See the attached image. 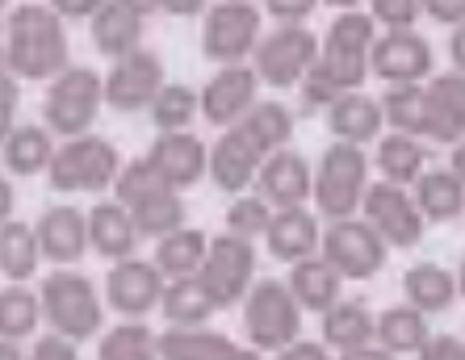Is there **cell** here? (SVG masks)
<instances>
[{"label": "cell", "instance_id": "cell-1", "mask_svg": "<svg viewBox=\"0 0 465 360\" xmlns=\"http://www.w3.org/2000/svg\"><path fill=\"white\" fill-rule=\"evenodd\" d=\"M5 55H9V76L30 80V84H51L67 72V22L54 13V5L30 0L13 5L5 17Z\"/></svg>", "mask_w": 465, "mask_h": 360}, {"label": "cell", "instance_id": "cell-2", "mask_svg": "<svg viewBox=\"0 0 465 360\" xmlns=\"http://www.w3.org/2000/svg\"><path fill=\"white\" fill-rule=\"evenodd\" d=\"M38 302H43V323L51 327V336H64L72 344L97 339L105 327V294L80 268L46 273L38 285Z\"/></svg>", "mask_w": 465, "mask_h": 360}, {"label": "cell", "instance_id": "cell-3", "mask_svg": "<svg viewBox=\"0 0 465 360\" xmlns=\"http://www.w3.org/2000/svg\"><path fill=\"white\" fill-rule=\"evenodd\" d=\"M114 201L118 206L130 209V219H134V227H139L143 239H168V235H176V230L189 227V206H184V193H176V189H168L160 180V176L152 172V164L147 160H130L126 168H122L118 185H114Z\"/></svg>", "mask_w": 465, "mask_h": 360}, {"label": "cell", "instance_id": "cell-4", "mask_svg": "<svg viewBox=\"0 0 465 360\" xmlns=\"http://www.w3.org/2000/svg\"><path fill=\"white\" fill-rule=\"evenodd\" d=\"M378 43V22L369 9H344L331 17L327 34L319 38V72H323L340 92H357L369 76V59Z\"/></svg>", "mask_w": 465, "mask_h": 360}, {"label": "cell", "instance_id": "cell-5", "mask_svg": "<svg viewBox=\"0 0 465 360\" xmlns=\"http://www.w3.org/2000/svg\"><path fill=\"white\" fill-rule=\"evenodd\" d=\"M369 193V155L365 147H348V142H327V151L314 164V209L327 222L361 219Z\"/></svg>", "mask_w": 465, "mask_h": 360}, {"label": "cell", "instance_id": "cell-6", "mask_svg": "<svg viewBox=\"0 0 465 360\" xmlns=\"http://www.w3.org/2000/svg\"><path fill=\"white\" fill-rule=\"evenodd\" d=\"M105 105V76H97L93 67L72 63L59 80L46 84L43 97V126L59 142L84 139L97 126V113Z\"/></svg>", "mask_w": 465, "mask_h": 360}, {"label": "cell", "instance_id": "cell-7", "mask_svg": "<svg viewBox=\"0 0 465 360\" xmlns=\"http://www.w3.org/2000/svg\"><path fill=\"white\" fill-rule=\"evenodd\" d=\"M243 336L256 352H285L302 339V306L293 302L290 285L277 277L252 285V294L243 297Z\"/></svg>", "mask_w": 465, "mask_h": 360}, {"label": "cell", "instance_id": "cell-8", "mask_svg": "<svg viewBox=\"0 0 465 360\" xmlns=\"http://www.w3.org/2000/svg\"><path fill=\"white\" fill-rule=\"evenodd\" d=\"M264 38V9L252 0H218L202 17V55L218 67L252 63Z\"/></svg>", "mask_w": 465, "mask_h": 360}, {"label": "cell", "instance_id": "cell-9", "mask_svg": "<svg viewBox=\"0 0 465 360\" xmlns=\"http://www.w3.org/2000/svg\"><path fill=\"white\" fill-rule=\"evenodd\" d=\"M122 168L126 164H122L118 147L93 131L84 139L59 142L46 180H51L54 193H105V189L118 185Z\"/></svg>", "mask_w": 465, "mask_h": 360}, {"label": "cell", "instance_id": "cell-10", "mask_svg": "<svg viewBox=\"0 0 465 360\" xmlns=\"http://www.w3.org/2000/svg\"><path fill=\"white\" fill-rule=\"evenodd\" d=\"M314 63H319V34L311 25H272L252 55V72L269 88H302Z\"/></svg>", "mask_w": 465, "mask_h": 360}, {"label": "cell", "instance_id": "cell-11", "mask_svg": "<svg viewBox=\"0 0 465 360\" xmlns=\"http://www.w3.org/2000/svg\"><path fill=\"white\" fill-rule=\"evenodd\" d=\"M256 264H260L256 243H243L223 230V235L210 239L206 264H202L197 281H202V289L210 294V302H214L218 310H231V306H243V297L252 294V285L260 281Z\"/></svg>", "mask_w": 465, "mask_h": 360}, {"label": "cell", "instance_id": "cell-12", "mask_svg": "<svg viewBox=\"0 0 465 360\" xmlns=\"http://www.w3.org/2000/svg\"><path fill=\"white\" fill-rule=\"evenodd\" d=\"M319 256L336 268L340 281H369V277H378L386 268L390 248L378 239V230L369 227L365 219H344L323 227Z\"/></svg>", "mask_w": 465, "mask_h": 360}, {"label": "cell", "instance_id": "cell-13", "mask_svg": "<svg viewBox=\"0 0 465 360\" xmlns=\"http://www.w3.org/2000/svg\"><path fill=\"white\" fill-rule=\"evenodd\" d=\"M163 277L152 260L143 256H130L122 264H109L105 281H101V294H105V306L114 315H122V323H143V318L160 310L163 302Z\"/></svg>", "mask_w": 465, "mask_h": 360}, {"label": "cell", "instance_id": "cell-14", "mask_svg": "<svg viewBox=\"0 0 465 360\" xmlns=\"http://www.w3.org/2000/svg\"><path fill=\"white\" fill-rule=\"evenodd\" d=\"M361 219L378 230V239L386 243V248H399V251L420 248L423 230H428V222H423L420 206H415L411 189L386 185V180L369 185L365 206H361Z\"/></svg>", "mask_w": 465, "mask_h": 360}, {"label": "cell", "instance_id": "cell-15", "mask_svg": "<svg viewBox=\"0 0 465 360\" xmlns=\"http://www.w3.org/2000/svg\"><path fill=\"white\" fill-rule=\"evenodd\" d=\"M168 84V72H163V59L155 51H134L126 59H114L105 72V105L118 113H143L152 110L155 97Z\"/></svg>", "mask_w": 465, "mask_h": 360}, {"label": "cell", "instance_id": "cell-16", "mask_svg": "<svg viewBox=\"0 0 465 360\" xmlns=\"http://www.w3.org/2000/svg\"><path fill=\"white\" fill-rule=\"evenodd\" d=\"M369 76L386 80V88L432 80V43L415 30H381L369 59Z\"/></svg>", "mask_w": 465, "mask_h": 360}, {"label": "cell", "instance_id": "cell-17", "mask_svg": "<svg viewBox=\"0 0 465 360\" xmlns=\"http://www.w3.org/2000/svg\"><path fill=\"white\" fill-rule=\"evenodd\" d=\"M256 105H260V80L252 72V63L218 67L214 76L202 84V118L210 126H218V131H235Z\"/></svg>", "mask_w": 465, "mask_h": 360}, {"label": "cell", "instance_id": "cell-18", "mask_svg": "<svg viewBox=\"0 0 465 360\" xmlns=\"http://www.w3.org/2000/svg\"><path fill=\"white\" fill-rule=\"evenodd\" d=\"M252 193H256L272 214H277V209H302L314 197V164L302 151H293V147L272 151L269 160H264V168H260Z\"/></svg>", "mask_w": 465, "mask_h": 360}, {"label": "cell", "instance_id": "cell-19", "mask_svg": "<svg viewBox=\"0 0 465 360\" xmlns=\"http://www.w3.org/2000/svg\"><path fill=\"white\" fill-rule=\"evenodd\" d=\"M264 160H269V155L260 151L256 139H252L243 126L223 131L214 142H210V180H214L223 193L243 197L252 185H256Z\"/></svg>", "mask_w": 465, "mask_h": 360}, {"label": "cell", "instance_id": "cell-20", "mask_svg": "<svg viewBox=\"0 0 465 360\" xmlns=\"http://www.w3.org/2000/svg\"><path fill=\"white\" fill-rule=\"evenodd\" d=\"M143 160L176 193L193 189L202 176H210V147L197 134H155V142L147 147Z\"/></svg>", "mask_w": 465, "mask_h": 360}, {"label": "cell", "instance_id": "cell-21", "mask_svg": "<svg viewBox=\"0 0 465 360\" xmlns=\"http://www.w3.org/2000/svg\"><path fill=\"white\" fill-rule=\"evenodd\" d=\"M423 142H465V76L444 72L423 84Z\"/></svg>", "mask_w": 465, "mask_h": 360}, {"label": "cell", "instance_id": "cell-22", "mask_svg": "<svg viewBox=\"0 0 465 360\" xmlns=\"http://www.w3.org/2000/svg\"><path fill=\"white\" fill-rule=\"evenodd\" d=\"M38 230V248L43 260H51L54 268H76L88 251V209L80 206H51L43 209V219L34 222Z\"/></svg>", "mask_w": 465, "mask_h": 360}, {"label": "cell", "instance_id": "cell-23", "mask_svg": "<svg viewBox=\"0 0 465 360\" xmlns=\"http://www.w3.org/2000/svg\"><path fill=\"white\" fill-rule=\"evenodd\" d=\"M143 13H147V5H130V0H101L97 5L88 34H93V46L109 63L143 51V30H147Z\"/></svg>", "mask_w": 465, "mask_h": 360}, {"label": "cell", "instance_id": "cell-24", "mask_svg": "<svg viewBox=\"0 0 465 360\" xmlns=\"http://www.w3.org/2000/svg\"><path fill=\"white\" fill-rule=\"evenodd\" d=\"M319 243H323V227H319V214L314 209H277L264 230V248H269L272 260L282 264H302L311 256H319Z\"/></svg>", "mask_w": 465, "mask_h": 360}, {"label": "cell", "instance_id": "cell-25", "mask_svg": "<svg viewBox=\"0 0 465 360\" xmlns=\"http://www.w3.org/2000/svg\"><path fill=\"white\" fill-rule=\"evenodd\" d=\"M323 122H327L331 142H348V147L378 142L381 126H386V118H381V101L369 97L365 88H357V92H340V97L331 101V110L323 113Z\"/></svg>", "mask_w": 465, "mask_h": 360}, {"label": "cell", "instance_id": "cell-26", "mask_svg": "<svg viewBox=\"0 0 465 360\" xmlns=\"http://www.w3.org/2000/svg\"><path fill=\"white\" fill-rule=\"evenodd\" d=\"M139 227L130 219V209L118 206V201H97L88 209V248L97 251L101 260L122 264L139 251Z\"/></svg>", "mask_w": 465, "mask_h": 360}, {"label": "cell", "instance_id": "cell-27", "mask_svg": "<svg viewBox=\"0 0 465 360\" xmlns=\"http://www.w3.org/2000/svg\"><path fill=\"white\" fill-rule=\"evenodd\" d=\"M160 360H264L256 348L235 344L214 327L202 331H160Z\"/></svg>", "mask_w": 465, "mask_h": 360}, {"label": "cell", "instance_id": "cell-28", "mask_svg": "<svg viewBox=\"0 0 465 360\" xmlns=\"http://www.w3.org/2000/svg\"><path fill=\"white\" fill-rule=\"evenodd\" d=\"M54 151H59V139L43 122H22L0 147V164H5V176H46Z\"/></svg>", "mask_w": 465, "mask_h": 360}, {"label": "cell", "instance_id": "cell-29", "mask_svg": "<svg viewBox=\"0 0 465 360\" xmlns=\"http://www.w3.org/2000/svg\"><path fill=\"white\" fill-rule=\"evenodd\" d=\"M285 285H290L293 302L302 306V315L311 310V315L323 318L336 302H344V281H340V273L323 260V256H311V260L293 264Z\"/></svg>", "mask_w": 465, "mask_h": 360}, {"label": "cell", "instance_id": "cell-30", "mask_svg": "<svg viewBox=\"0 0 465 360\" xmlns=\"http://www.w3.org/2000/svg\"><path fill=\"white\" fill-rule=\"evenodd\" d=\"M402 297L420 315H444L457 302V273H449L444 264H432V260L411 264L402 273Z\"/></svg>", "mask_w": 465, "mask_h": 360}, {"label": "cell", "instance_id": "cell-31", "mask_svg": "<svg viewBox=\"0 0 465 360\" xmlns=\"http://www.w3.org/2000/svg\"><path fill=\"white\" fill-rule=\"evenodd\" d=\"M373 164H378L381 180L386 185H399L415 189L423 172H428V142L423 139H411V134H381L378 139V151H373Z\"/></svg>", "mask_w": 465, "mask_h": 360}, {"label": "cell", "instance_id": "cell-32", "mask_svg": "<svg viewBox=\"0 0 465 360\" xmlns=\"http://www.w3.org/2000/svg\"><path fill=\"white\" fill-rule=\"evenodd\" d=\"M378 339V315L369 310L365 302H336L331 310L323 315V348H336L340 356L352 348H369Z\"/></svg>", "mask_w": 465, "mask_h": 360}, {"label": "cell", "instance_id": "cell-33", "mask_svg": "<svg viewBox=\"0 0 465 360\" xmlns=\"http://www.w3.org/2000/svg\"><path fill=\"white\" fill-rule=\"evenodd\" d=\"M160 310H163V318H168V331H202V327H210V318L218 315V306L210 302V294L202 289L197 277L163 285Z\"/></svg>", "mask_w": 465, "mask_h": 360}, {"label": "cell", "instance_id": "cell-34", "mask_svg": "<svg viewBox=\"0 0 465 360\" xmlns=\"http://www.w3.org/2000/svg\"><path fill=\"white\" fill-rule=\"evenodd\" d=\"M423 222H453L465 214V185L449 168H428L411 189Z\"/></svg>", "mask_w": 465, "mask_h": 360}, {"label": "cell", "instance_id": "cell-35", "mask_svg": "<svg viewBox=\"0 0 465 360\" xmlns=\"http://www.w3.org/2000/svg\"><path fill=\"white\" fill-rule=\"evenodd\" d=\"M206 251H210V235L197 227H184L176 235L155 243V256L152 264L160 268L163 281H184V277H197L202 264H206Z\"/></svg>", "mask_w": 465, "mask_h": 360}, {"label": "cell", "instance_id": "cell-36", "mask_svg": "<svg viewBox=\"0 0 465 360\" xmlns=\"http://www.w3.org/2000/svg\"><path fill=\"white\" fill-rule=\"evenodd\" d=\"M43 264V248H38V230L30 222L13 219L0 227V277L9 285H25Z\"/></svg>", "mask_w": 465, "mask_h": 360}, {"label": "cell", "instance_id": "cell-37", "mask_svg": "<svg viewBox=\"0 0 465 360\" xmlns=\"http://www.w3.org/2000/svg\"><path fill=\"white\" fill-rule=\"evenodd\" d=\"M432 339V327H428V315H420L415 306H386L378 315V348H386L390 356H402V352H415L420 356L423 344Z\"/></svg>", "mask_w": 465, "mask_h": 360}, {"label": "cell", "instance_id": "cell-38", "mask_svg": "<svg viewBox=\"0 0 465 360\" xmlns=\"http://www.w3.org/2000/svg\"><path fill=\"white\" fill-rule=\"evenodd\" d=\"M239 126H243V131L256 139L260 151L272 155V151H285V147L293 142V131H298V113H293L285 101H260L256 110L239 122Z\"/></svg>", "mask_w": 465, "mask_h": 360}, {"label": "cell", "instance_id": "cell-39", "mask_svg": "<svg viewBox=\"0 0 465 360\" xmlns=\"http://www.w3.org/2000/svg\"><path fill=\"white\" fill-rule=\"evenodd\" d=\"M43 327V302L34 289L25 285H5L0 289V339H13V344H22V339L38 336Z\"/></svg>", "mask_w": 465, "mask_h": 360}, {"label": "cell", "instance_id": "cell-40", "mask_svg": "<svg viewBox=\"0 0 465 360\" xmlns=\"http://www.w3.org/2000/svg\"><path fill=\"white\" fill-rule=\"evenodd\" d=\"M147 113H152V122H155V131L160 134H189V126H193L197 113H202V92L189 88V84L168 80Z\"/></svg>", "mask_w": 465, "mask_h": 360}, {"label": "cell", "instance_id": "cell-41", "mask_svg": "<svg viewBox=\"0 0 465 360\" xmlns=\"http://www.w3.org/2000/svg\"><path fill=\"white\" fill-rule=\"evenodd\" d=\"M97 360H160V331L147 323H118L101 331Z\"/></svg>", "mask_w": 465, "mask_h": 360}, {"label": "cell", "instance_id": "cell-42", "mask_svg": "<svg viewBox=\"0 0 465 360\" xmlns=\"http://www.w3.org/2000/svg\"><path fill=\"white\" fill-rule=\"evenodd\" d=\"M378 101H381V118H386L390 131L423 139V84L386 88Z\"/></svg>", "mask_w": 465, "mask_h": 360}, {"label": "cell", "instance_id": "cell-43", "mask_svg": "<svg viewBox=\"0 0 465 360\" xmlns=\"http://www.w3.org/2000/svg\"><path fill=\"white\" fill-rule=\"evenodd\" d=\"M269 222H272V209L264 206L256 193L231 197V206H227V235H235V239H243V243H256V239H264Z\"/></svg>", "mask_w": 465, "mask_h": 360}, {"label": "cell", "instance_id": "cell-44", "mask_svg": "<svg viewBox=\"0 0 465 360\" xmlns=\"http://www.w3.org/2000/svg\"><path fill=\"white\" fill-rule=\"evenodd\" d=\"M420 13L423 5H415V0H373L369 5V17L378 25H386V30H415Z\"/></svg>", "mask_w": 465, "mask_h": 360}, {"label": "cell", "instance_id": "cell-45", "mask_svg": "<svg viewBox=\"0 0 465 360\" xmlns=\"http://www.w3.org/2000/svg\"><path fill=\"white\" fill-rule=\"evenodd\" d=\"M17 110H22V80L0 76V147L9 139L22 122H17Z\"/></svg>", "mask_w": 465, "mask_h": 360}, {"label": "cell", "instance_id": "cell-46", "mask_svg": "<svg viewBox=\"0 0 465 360\" xmlns=\"http://www.w3.org/2000/svg\"><path fill=\"white\" fill-rule=\"evenodd\" d=\"M30 360H80V344H72V339L64 336H38L30 348Z\"/></svg>", "mask_w": 465, "mask_h": 360}, {"label": "cell", "instance_id": "cell-47", "mask_svg": "<svg viewBox=\"0 0 465 360\" xmlns=\"http://www.w3.org/2000/svg\"><path fill=\"white\" fill-rule=\"evenodd\" d=\"M264 13L277 25H306V17L314 13V0H264Z\"/></svg>", "mask_w": 465, "mask_h": 360}, {"label": "cell", "instance_id": "cell-48", "mask_svg": "<svg viewBox=\"0 0 465 360\" xmlns=\"http://www.w3.org/2000/svg\"><path fill=\"white\" fill-rule=\"evenodd\" d=\"M415 360H465V339L457 336H432L423 344V352Z\"/></svg>", "mask_w": 465, "mask_h": 360}, {"label": "cell", "instance_id": "cell-49", "mask_svg": "<svg viewBox=\"0 0 465 360\" xmlns=\"http://www.w3.org/2000/svg\"><path fill=\"white\" fill-rule=\"evenodd\" d=\"M423 13L432 17V22H444V25H465V0H428Z\"/></svg>", "mask_w": 465, "mask_h": 360}, {"label": "cell", "instance_id": "cell-50", "mask_svg": "<svg viewBox=\"0 0 465 360\" xmlns=\"http://www.w3.org/2000/svg\"><path fill=\"white\" fill-rule=\"evenodd\" d=\"M277 360H331V352L319 344V339H298L285 352H277Z\"/></svg>", "mask_w": 465, "mask_h": 360}, {"label": "cell", "instance_id": "cell-51", "mask_svg": "<svg viewBox=\"0 0 465 360\" xmlns=\"http://www.w3.org/2000/svg\"><path fill=\"white\" fill-rule=\"evenodd\" d=\"M97 5H101V0H59V5H54V13H59L64 22H80V17H88V22H93Z\"/></svg>", "mask_w": 465, "mask_h": 360}, {"label": "cell", "instance_id": "cell-52", "mask_svg": "<svg viewBox=\"0 0 465 360\" xmlns=\"http://www.w3.org/2000/svg\"><path fill=\"white\" fill-rule=\"evenodd\" d=\"M13 209H17V189H13V176L0 172V227L13 222Z\"/></svg>", "mask_w": 465, "mask_h": 360}, {"label": "cell", "instance_id": "cell-53", "mask_svg": "<svg viewBox=\"0 0 465 360\" xmlns=\"http://www.w3.org/2000/svg\"><path fill=\"white\" fill-rule=\"evenodd\" d=\"M449 59H453L457 76H465V25H457V30L449 34Z\"/></svg>", "mask_w": 465, "mask_h": 360}, {"label": "cell", "instance_id": "cell-54", "mask_svg": "<svg viewBox=\"0 0 465 360\" xmlns=\"http://www.w3.org/2000/svg\"><path fill=\"white\" fill-rule=\"evenodd\" d=\"M340 360H399V356H390L386 348H378V344H369V348H352V352H344Z\"/></svg>", "mask_w": 465, "mask_h": 360}, {"label": "cell", "instance_id": "cell-55", "mask_svg": "<svg viewBox=\"0 0 465 360\" xmlns=\"http://www.w3.org/2000/svg\"><path fill=\"white\" fill-rule=\"evenodd\" d=\"M163 13H184V17H197V13H206V5L202 0H168V5H160Z\"/></svg>", "mask_w": 465, "mask_h": 360}, {"label": "cell", "instance_id": "cell-56", "mask_svg": "<svg viewBox=\"0 0 465 360\" xmlns=\"http://www.w3.org/2000/svg\"><path fill=\"white\" fill-rule=\"evenodd\" d=\"M0 360H30V352L22 344H13V339H0Z\"/></svg>", "mask_w": 465, "mask_h": 360}, {"label": "cell", "instance_id": "cell-57", "mask_svg": "<svg viewBox=\"0 0 465 360\" xmlns=\"http://www.w3.org/2000/svg\"><path fill=\"white\" fill-rule=\"evenodd\" d=\"M449 172H453L457 180L465 185V142H457V147H453V164H449Z\"/></svg>", "mask_w": 465, "mask_h": 360}, {"label": "cell", "instance_id": "cell-58", "mask_svg": "<svg viewBox=\"0 0 465 360\" xmlns=\"http://www.w3.org/2000/svg\"><path fill=\"white\" fill-rule=\"evenodd\" d=\"M457 294H461V297H465V260H461V264H457Z\"/></svg>", "mask_w": 465, "mask_h": 360}, {"label": "cell", "instance_id": "cell-59", "mask_svg": "<svg viewBox=\"0 0 465 360\" xmlns=\"http://www.w3.org/2000/svg\"><path fill=\"white\" fill-rule=\"evenodd\" d=\"M0 76H9V55H5V43H0Z\"/></svg>", "mask_w": 465, "mask_h": 360}]
</instances>
